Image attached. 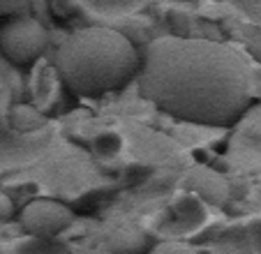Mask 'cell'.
I'll use <instances>...</instances> for the list:
<instances>
[{
  "label": "cell",
  "mask_w": 261,
  "mask_h": 254,
  "mask_svg": "<svg viewBox=\"0 0 261 254\" xmlns=\"http://www.w3.org/2000/svg\"><path fill=\"white\" fill-rule=\"evenodd\" d=\"M137 81L143 99L194 125L231 127L254 99L245 58L213 39H153L141 56Z\"/></svg>",
  "instance_id": "6da1fadb"
},
{
  "label": "cell",
  "mask_w": 261,
  "mask_h": 254,
  "mask_svg": "<svg viewBox=\"0 0 261 254\" xmlns=\"http://www.w3.org/2000/svg\"><path fill=\"white\" fill-rule=\"evenodd\" d=\"M56 72L79 97H102L118 93L139 77L141 56L118 30L90 26L74 30L56 49Z\"/></svg>",
  "instance_id": "7a4b0ae2"
},
{
  "label": "cell",
  "mask_w": 261,
  "mask_h": 254,
  "mask_svg": "<svg viewBox=\"0 0 261 254\" xmlns=\"http://www.w3.org/2000/svg\"><path fill=\"white\" fill-rule=\"evenodd\" d=\"M49 46V33L33 16H10L0 26V51L14 65H33Z\"/></svg>",
  "instance_id": "3957f363"
},
{
  "label": "cell",
  "mask_w": 261,
  "mask_h": 254,
  "mask_svg": "<svg viewBox=\"0 0 261 254\" xmlns=\"http://www.w3.org/2000/svg\"><path fill=\"white\" fill-rule=\"evenodd\" d=\"M51 141H54V127H46L35 134H23L16 132L7 122V116L0 113V169H19L33 164L35 160L46 155Z\"/></svg>",
  "instance_id": "277c9868"
},
{
  "label": "cell",
  "mask_w": 261,
  "mask_h": 254,
  "mask_svg": "<svg viewBox=\"0 0 261 254\" xmlns=\"http://www.w3.org/2000/svg\"><path fill=\"white\" fill-rule=\"evenodd\" d=\"M21 226L28 236H60L74 222L69 206L56 199H33L21 210Z\"/></svg>",
  "instance_id": "5b68a950"
},
{
  "label": "cell",
  "mask_w": 261,
  "mask_h": 254,
  "mask_svg": "<svg viewBox=\"0 0 261 254\" xmlns=\"http://www.w3.org/2000/svg\"><path fill=\"white\" fill-rule=\"evenodd\" d=\"M208 222V206L194 192H182L173 199L167 217L160 224V234L167 238H188L203 229Z\"/></svg>",
  "instance_id": "8992f818"
},
{
  "label": "cell",
  "mask_w": 261,
  "mask_h": 254,
  "mask_svg": "<svg viewBox=\"0 0 261 254\" xmlns=\"http://www.w3.org/2000/svg\"><path fill=\"white\" fill-rule=\"evenodd\" d=\"M182 183L188 185L185 192H194L197 196H201L206 204L213 206H222L229 199V185L224 183V178L220 173H215L213 169L206 166H197V169H190L182 178Z\"/></svg>",
  "instance_id": "52a82bcc"
},
{
  "label": "cell",
  "mask_w": 261,
  "mask_h": 254,
  "mask_svg": "<svg viewBox=\"0 0 261 254\" xmlns=\"http://www.w3.org/2000/svg\"><path fill=\"white\" fill-rule=\"evenodd\" d=\"M86 12L99 16V19H125V16L139 12L146 0H76Z\"/></svg>",
  "instance_id": "ba28073f"
},
{
  "label": "cell",
  "mask_w": 261,
  "mask_h": 254,
  "mask_svg": "<svg viewBox=\"0 0 261 254\" xmlns=\"http://www.w3.org/2000/svg\"><path fill=\"white\" fill-rule=\"evenodd\" d=\"M12 254H74V249L58 236H28L14 245Z\"/></svg>",
  "instance_id": "9c48e42d"
},
{
  "label": "cell",
  "mask_w": 261,
  "mask_h": 254,
  "mask_svg": "<svg viewBox=\"0 0 261 254\" xmlns=\"http://www.w3.org/2000/svg\"><path fill=\"white\" fill-rule=\"evenodd\" d=\"M7 122L14 127L16 132H23V134H35V132H42V130L51 127L49 120L35 107H28V104H19V107L12 109L7 113Z\"/></svg>",
  "instance_id": "30bf717a"
},
{
  "label": "cell",
  "mask_w": 261,
  "mask_h": 254,
  "mask_svg": "<svg viewBox=\"0 0 261 254\" xmlns=\"http://www.w3.org/2000/svg\"><path fill=\"white\" fill-rule=\"evenodd\" d=\"M123 150V137L118 132H99L90 141V153L97 157L99 162H111L120 155Z\"/></svg>",
  "instance_id": "8fae6325"
},
{
  "label": "cell",
  "mask_w": 261,
  "mask_h": 254,
  "mask_svg": "<svg viewBox=\"0 0 261 254\" xmlns=\"http://www.w3.org/2000/svg\"><path fill=\"white\" fill-rule=\"evenodd\" d=\"M247 245H250V254H261V220H250L245 226Z\"/></svg>",
  "instance_id": "7c38bea8"
},
{
  "label": "cell",
  "mask_w": 261,
  "mask_h": 254,
  "mask_svg": "<svg viewBox=\"0 0 261 254\" xmlns=\"http://www.w3.org/2000/svg\"><path fill=\"white\" fill-rule=\"evenodd\" d=\"M28 5L30 0H0V16H14Z\"/></svg>",
  "instance_id": "4fadbf2b"
},
{
  "label": "cell",
  "mask_w": 261,
  "mask_h": 254,
  "mask_svg": "<svg viewBox=\"0 0 261 254\" xmlns=\"http://www.w3.org/2000/svg\"><path fill=\"white\" fill-rule=\"evenodd\" d=\"M14 213H16L14 201H12L7 194H3V192H0V220H12V217H14Z\"/></svg>",
  "instance_id": "5bb4252c"
}]
</instances>
